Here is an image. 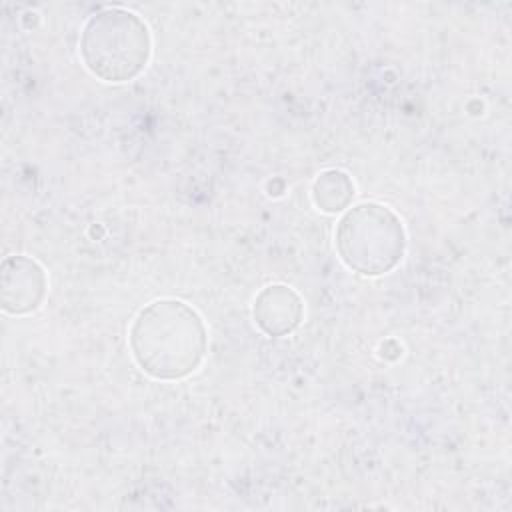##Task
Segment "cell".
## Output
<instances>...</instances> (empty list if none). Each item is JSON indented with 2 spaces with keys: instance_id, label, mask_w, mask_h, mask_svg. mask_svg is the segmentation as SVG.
Masks as SVG:
<instances>
[{
  "instance_id": "6",
  "label": "cell",
  "mask_w": 512,
  "mask_h": 512,
  "mask_svg": "<svg viewBox=\"0 0 512 512\" xmlns=\"http://www.w3.org/2000/svg\"><path fill=\"white\" fill-rule=\"evenodd\" d=\"M356 194L352 178L342 170H324L312 184V200L320 212L338 214L350 208Z\"/></svg>"
},
{
  "instance_id": "5",
  "label": "cell",
  "mask_w": 512,
  "mask_h": 512,
  "mask_svg": "<svg viewBox=\"0 0 512 512\" xmlns=\"http://www.w3.org/2000/svg\"><path fill=\"white\" fill-rule=\"evenodd\" d=\"M252 316L264 334L286 336L300 326L304 318V302L294 288L286 284H270L256 294Z\"/></svg>"
},
{
  "instance_id": "2",
  "label": "cell",
  "mask_w": 512,
  "mask_h": 512,
  "mask_svg": "<svg viewBox=\"0 0 512 512\" xmlns=\"http://www.w3.org/2000/svg\"><path fill=\"white\" fill-rule=\"evenodd\" d=\"M152 54L146 22L126 8L92 14L80 34V58L90 74L104 82H130L144 72Z\"/></svg>"
},
{
  "instance_id": "3",
  "label": "cell",
  "mask_w": 512,
  "mask_h": 512,
  "mask_svg": "<svg viewBox=\"0 0 512 512\" xmlns=\"http://www.w3.org/2000/svg\"><path fill=\"white\" fill-rule=\"evenodd\" d=\"M334 246L350 270L362 276H380L400 264L406 250V230L392 208L360 202L340 216Z\"/></svg>"
},
{
  "instance_id": "4",
  "label": "cell",
  "mask_w": 512,
  "mask_h": 512,
  "mask_svg": "<svg viewBox=\"0 0 512 512\" xmlns=\"http://www.w3.org/2000/svg\"><path fill=\"white\" fill-rule=\"evenodd\" d=\"M46 290V272L34 258L24 254L4 258L0 268V300L6 314L24 316L38 310Z\"/></svg>"
},
{
  "instance_id": "1",
  "label": "cell",
  "mask_w": 512,
  "mask_h": 512,
  "mask_svg": "<svg viewBox=\"0 0 512 512\" xmlns=\"http://www.w3.org/2000/svg\"><path fill=\"white\" fill-rule=\"evenodd\" d=\"M128 344L138 368L156 380H182L208 352V328L196 308L176 298L146 304L132 320Z\"/></svg>"
}]
</instances>
